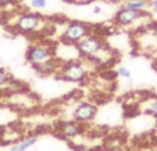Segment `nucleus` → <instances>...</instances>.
I'll list each match as a JSON object with an SVG mask.
<instances>
[{
    "mask_svg": "<svg viewBox=\"0 0 157 151\" xmlns=\"http://www.w3.org/2000/svg\"><path fill=\"white\" fill-rule=\"evenodd\" d=\"M150 6L149 0H125L122 3V7L128 10H133V11H140L145 13V10Z\"/></svg>",
    "mask_w": 157,
    "mask_h": 151,
    "instance_id": "obj_10",
    "label": "nucleus"
},
{
    "mask_svg": "<svg viewBox=\"0 0 157 151\" xmlns=\"http://www.w3.org/2000/svg\"><path fill=\"white\" fill-rule=\"evenodd\" d=\"M117 75L121 76V78H124V79H129L131 71L127 68V67H118V69H117Z\"/></svg>",
    "mask_w": 157,
    "mask_h": 151,
    "instance_id": "obj_14",
    "label": "nucleus"
},
{
    "mask_svg": "<svg viewBox=\"0 0 157 151\" xmlns=\"http://www.w3.org/2000/svg\"><path fill=\"white\" fill-rule=\"evenodd\" d=\"M11 82V75L9 74L6 68H2L0 67V87H3V86L9 85Z\"/></svg>",
    "mask_w": 157,
    "mask_h": 151,
    "instance_id": "obj_12",
    "label": "nucleus"
},
{
    "mask_svg": "<svg viewBox=\"0 0 157 151\" xmlns=\"http://www.w3.org/2000/svg\"><path fill=\"white\" fill-rule=\"evenodd\" d=\"M93 11H95V13H100V9H99V7H96V9L93 10Z\"/></svg>",
    "mask_w": 157,
    "mask_h": 151,
    "instance_id": "obj_18",
    "label": "nucleus"
},
{
    "mask_svg": "<svg viewBox=\"0 0 157 151\" xmlns=\"http://www.w3.org/2000/svg\"><path fill=\"white\" fill-rule=\"evenodd\" d=\"M36 143H38V136L25 137V139L14 143V144L10 147V151H27V150H29L32 145H35Z\"/></svg>",
    "mask_w": 157,
    "mask_h": 151,
    "instance_id": "obj_9",
    "label": "nucleus"
},
{
    "mask_svg": "<svg viewBox=\"0 0 157 151\" xmlns=\"http://www.w3.org/2000/svg\"><path fill=\"white\" fill-rule=\"evenodd\" d=\"M17 0H0V9H4V7L10 6V4H14Z\"/></svg>",
    "mask_w": 157,
    "mask_h": 151,
    "instance_id": "obj_15",
    "label": "nucleus"
},
{
    "mask_svg": "<svg viewBox=\"0 0 157 151\" xmlns=\"http://www.w3.org/2000/svg\"><path fill=\"white\" fill-rule=\"evenodd\" d=\"M75 50L82 58L96 62L100 57V54H103L109 49H107L106 42L101 36L90 33L86 38H83L81 42H78L75 45Z\"/></svg>",
    "mask_w": 157,
    "mask_h": 151,
    "instance_id": "obj_2",
    "label": "nucleus"
},
{
    "mask_svg": "<svg viewBox=\"0 0 157 151\" xmlns=\"http://www.w3.org/2000/svg\"><path fill=\"white\" fill-rule=\"evenodd\" d=\"M96 114H98V107L93 103L83 101V103H79L75 107L72 116H74V121L79 122V123H85V122L93 121Z\"/></svg>",
    "mask_w": 157,
    "mask_h": 151,
    "instance_id": "obj_6",
    "label": "nucleus"
},
{
    "mask_svg": "<svg viewBox=\"0 0 157 151\" xmlns=\"http://www.w3.org/2000/svg\"><path fill=\"white\" fill-rule=\"evenodd\" d=\"M48 6V0H31V7L33 10H42Z\"/></svg>",
    "mask_w": 157,
    "mask_h": 151,
    "instance_id": "obj_13",
    "label": "nucleus"
},
{
    "mask_svg": "<svg viewBox=\"0 0 157 151\" xmlns=\"http://www.w3.org/2000/svg\"><path fill=\"white\" fill-rule=\"evenodd\" d=\"M54 54H56V50H54V46L52 43H49V42H35L27 49L25 60L38 71L39 68L46 65L48 62L56 60Z\"/></svg>",
    "mask_w": 157,
    "mask_h": 151,
    "instance_id": "obj_1",
    "label": "nucleus"
},
{
    "mask_svg": "<svg viewBox=\"0 0 157 151\" xmlns=\"http://www.w3.org/2000/svg\"><path fill=\"white\" fill-rule=\"evenodd\" d=\"M150 6H151V9H153L154 11H157V0H151Z\"/></svg>",
    "mask_w": 157,
    "mask_h": 151,
    "instance_id": "obj_17",
    "label": "nucleus"
},
{
    "mask_svg": "<svg viewBox=\"0 0 157 151\" xmlns=\"http://www.w3.org/2000/svg\"><path fill=\"white\" fill-rule=\"evenodd\" d=\"M70 2H74V3H81V4H85V3H90L93 0H70Z\"/></svg>",
    "mask_w": 157,
    "mask_h": 151,
    "instance_id": "obj_16",
    "label": "nucleus"
},
{
    "mask_svg": "<svg viewBox=\"0 0 157 151\" xmlns=\"http://www.w3.org/2000/svg\"><path fill=\"white\" fill-rule=\"evenodd\" d=\"M92 33V27L83 21H70L61 35V42L65 45H77L83 38Z\"/></svg>",
    "mask_w": 157,
    "mask_h": 151,
    "instance_id": "obj_5",
    "label": "nucleus"
},
{
    "mask_svg": "<svg viewBox=\"0 0 157 151\" xmlns=\"http://www.w3.org/2000/svg\"><path fill=\"white\" fill-rule=\"evenodd\" d=\"M143 112L147 114V115L154 116V118H157V97L149 101L147 105H146V108H145V111H143Z\"/></svg>",
    "mask_w": 157,
    "mask_h": 151,
    "instance_id": "obj_11",
    "label": "nucleus"
},
{
    "mask_svg": "<svg viewBox=\"0 0 157 151\" xmlns=\"http://www.w3.org/2000/svg\"><path fill=\"white\" fill-rule=\"evenodd\" d=\"M146 15V13H140V11H133V10H128V9H121L114 14L113 17V22L116 25L120 27H128V25L135 24L136 21H139L140 18H143Z\"/></svg>",
    "mask_w": 157,
    "mask_h": 151,
    "instance_id": "obj_7",
    "label": "nucleus"
},
{
    "mask_svg": "<svg viewBox=\"0 0 157 151\" xmlns=\"http://www.w3.org/2000/svg\"><path fill=\"white\" fill-rule=\"evenodd\" d=\"M59 75L61 79L68 80V82L82 83V82H85L86 78H88L89 71L83 61H79V60H70V61H65L60 65Z\"/></svg>",
    "mask_w": 157,
    "mask_h": 151,
    "instance_id": "obj_4",
    "label": "nucleus"
},
{
    "mask_svg": "<svg viewBox=\"0 0 157 151\" xmlns=\"http://www.w3.org/2000/svg\"><path fill=\"white\" fill-rule=\"evenodd\" d=\"M59 132L64 139H74L83 134L85 127H83V123H79L77 121H67L59 126Z\"/></svg>",
    "mask_w": 157,
    "mask_h": 151,
    "instance_id": "obj_8",
    "label": "nucleus"
},
{
    "mask_svg": "<svg viewBox=\"0 0 157 151\" xmlns=\"http://www.w3.org/2000/svg\"><path fill=\"white\" fill-rule=\"evenodd\" d=\"M43 24H44V20L40 14L25 11V13H21L17 17L13 28H14V31L17 33L29 36L39 32L40 29H43Z\"/></svg>",
    "mask_w": 157,
    "mask_h": 151,
    "instance_id": "obj_3",
    "label": "nucleus"
}]
</instances>
